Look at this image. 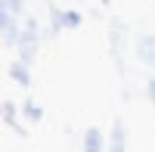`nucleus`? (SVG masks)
Here are the masks:
<instances>
[{
  "mask_svg": "<svg viewBox=\"0 0 155 152\" xmlns=\"http://www.w3.org/2000/svg\"><path fill=\"white\" fill-rule=\"evenodd\" d=\"M84 152H102V137H99V131H87V137H84Z\"/></svg>",
  "mask_w": 155,
  "mask_h": 152,
  "instance_id": "f257e3e1",
  "label": "nucleus"
},
{
  "mask_svg": "<svg viewBox=\"0 0 155 152\" xmlns=\"http://www.w3.org/2000/svg\"><path fill=\"white\" fill-rule=\"evenodd\" d=\"M12 78H16L22 87H28V71H25V65H22V62H16V65H12Z\"/></svg>",
  "mask_w": 155,
  "mask_h": 152,
  "instance_id": "f03ea898",
  "label": "nucleus"
},
{
  "mask_svg": "<svg viewBox=\"0 0 155 152\" xmlns=\"http://www.w3.org/2000/svg\"><path fill=\"white\" fill-rule=\"evenodd\" d=\"M25 115H28L31 121H37V118H41V109H37V106L31 103V99H28V103H25Z\"/></svg>",
  "mask_w": 155,
  "mask_h": 152,
  "instance_id": "7ed1b4c3",
  "label": "nucleus"
},
{
  "mask_svg": "<svg viewBox=\"0 0 155 152\" xmlns=\"http://www.w3.org/2000/svg\"><path fill=\"white\" fill-rule=\"evenodd\" d=\"M78 19H81L78 12H65V16H62V22H65V25H78Z\"/></svg>",
  "mask_w": 155,
  "mask_h": 152,
  "instance_id": "20e7f679",
  "label": "nucleus"
}]
</instances>
